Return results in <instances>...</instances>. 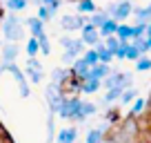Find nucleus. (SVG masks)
<instances>
[{
    "label": "nucleus",
    "instance_id": "nucleus-1",
    "mask_svg": "<svg viewBox=\"0 0 151 143\" xmlns=\"http://www.w3.org/2000/svg\"><path fill=\"white\" fill-rule=\"evenodd\" d=\"M136 139H138V123L131 116H127V121H122L118 130L109 136V143H136Z\"/></svg>",
    "mask_w": 151,
    "mask_h": 143
},
{
    "label": "nucleus",
    "instance_id": "nucleus-2",
    "mask_svg": "<svg viewBox=\"0 0 151 143\" xmlns=\"http://www.w3.org/2000/svg\"><path fill=\"white\" fill-rule=\"evenodd\" d=\"M2 34H5L7 43H18V40L24 36V25H22V20H20L16 14H9L5 20H2Z\"/></svg>",
    "mask_w": 151,
    "mask_h": 143
},
{
    "label": "nucleus",
    "instance_id": "nucleus-3",
    "mask_svg": "<svg viewBox=\"0 0 151 143\" xmlns=\"http://www.w3.org/2000/svg\"><path fill=\"white\" fill-rule=\"evenodd\" d=\"M58 116L71 119V121H85L80 116V98H78V96H65L60 110H58Z\"/></svg>",
    "mask_w": 151,
    "mask_h": 143
},
{
    "label": "nucleus",
    "instance_id": "nucleus-4",
    "mask_svg": "<svg viewBox=\"0 0 151 143\" xmlns=\"http://www.w3.org/2000/svg\"><path fill=\"white\" fill-rule=\"evenodd\" d=\"M45 98H47L49 114H58V110H60L62 101H65L62 87H58V85H53V83H49V85H47V90H45Z\"/></svg>",
    "mask_w": 151,
    "mask_h": 143
},
{
    "label": "nucleus",
    "instance_id": "nucleus-5",
    "mask_svg": "<svg viewBox=\"0 0 151 143\" xmlns=\"http://www.w3.org/2000/svg\"><path fill=\"white\" fill-rule=\"evenodd\" d=\"M102 85L107 90H113V87H131V74H127V72H111L102 81Z\"/></svg>",
    "mask_w": 151,
    "mask_h": 143
},
{
    "label": "nucleus",
    "instance_id": "nucleus-6",
    "mask_svg": "<svg viewBox=\"0 0 151 143\" xmlns=\"http://www.w3.org/2000/svg\"><path fill=\"white\" fill-rule=\"evenodd\" d=\"M2 69H9L11 72V76L16 78V83H18V87H20V96L27 98V96H29V85H27V78H24V72H20V67L16 65V63L2 65Z\"/></svg>",
    "mask_w": 151,
    "mask_h": 143
},
{
    "label": "nucleus",
    "instance_id": "nucleus-7",
    "mask_svg": "<svg viewBox=\"0 0 151 143\" xmlns=\"http://www.w3.org/2000/svg\"><path fill=\"white\" fill-rule=\"evenodd\" d=\"M24 78H29L31 83H42L45 74H42V65L38 58H27V72H24Z\"/></svg>",
    "mask_w": 151,
    "mask_h": 143
},
{
    "label": "nucleus",
    "instance_id": "nucleus-8",
    "mask_svg": "<svg viewBox=\"0 0 151 143\" xmlns=\"http://www.w3.org/2000/svg\"><path fill=\"white\" fill-rule=\"evenodd\" d=\"M131 11H133V5L129 2V0H118V2H116V11H113L111 20H116V23L127 20L129 16H131Z\"/></svg>",
    "mask_w": 151,
    "mask_h": 143
},
{
    "label": "nucleus",
    "instance_id": "nucleus-9",
    "mask_svg": "<svg viewBox=\"0 0 151 143\" xmlns=\"http://www.w3.org/2000/svg\"><path fill=\"white\" fill-rule=\"evenodd\" d=\"M85 23H87V18H82V16H65V18H60V25L65 31H78V29H82Z\"/></svg>",
    "mask_w": 151,
    "mask_h": 143
},
{
    "label": "nucleus",
    "instance_id": "nucleus-10",
    "mask_svg": "<svg viewBox=\"0 0 151 143\" xmlns=\"http://www.w3.org/2000/svg\"><path fill=\"white\" fill-rule=\"evenodd\" d=\"M80 31H82V45H93V47H96V45H98L100 43V36H98V29H96V27H91V25L89 23H85V25H82V29H80Z\"/></svg>",
    "mask_w": 151,
    "mask_h": 143
},
{
    "label": "nucleus",
    "instance_id": "nucleus-11",
    "mask_svg": "<svg viewBox=\"0 0 151 143\" xmlns=\"http://www.w3.org/2000/svg\"><path fill=\"white\" fill-rule=\"evenodd\" d=\"M109 74H111V67L104 65V63H98V65H93V67L89 69V78H93V81H100V83H102L104 78L109 76Z\"/></svg>",
    "mask_w": 151,
    "mask_h": 143
},
{
    "label": "nucleus",
    "instance_id": "nucleus-12",
    "mask_svg": "<svg viewBox=\"0 0 151 143\" xmlns=\"http://www.w3.org/2000/svg\"><path fill=\"white\" fill-rule=\"evenodd\" d=\"M16 58H18V45L16 43H5L2 45V65L16 63Z\"/></svg>",
    "mask_w": 151,
    "mask_h": 143
},
{
    "label": "nucleus",
    "instance_id": "nucleus-13",
    "mask_svg": "<svg viewBox=\"0 0 151 143\" xmlns=\"http://www.w3.org/2000/svg\"><path fill=\"white\" fill-rule=\"evenodd\" d=\"M76 139H78V130L76 128H65V130H60V132L56 134L53 143H73Z\"/></svg>",
    "mask_w": 151,
    "mask_h": 143
},
{
    "label": "nucleus",
    "instance_id": "nucleus-14",
    "mask_svg": "<svg viewBox=\"0 0 151 143\" xmlns=\"http://www.w3.org/2000/svg\"><path fill=\"white\" fill-rule=\"evenodd\" d=\"M60 45L67 49V52H71L73 56H80V54H82V40H73V38L62 36V38H60Z\"/></svg>",
    "mask_w": 151,
    "mask_h": 143
},
{
    "label": "nucleus",
    "instance_id": "nucleus-15",
    "mask_svg": "<svg viewBox=\"0 0 151 143\" xmlns=\"http://www.w3.org/2000/svg\"><path fill=\"white\" fill-rule=\"evenodd\" d=\"M22 25H27V27H29L31 38H40V36H45V27H42V23H40L38 18H27Z\"/></svg>",
    "mask_w": 151,
    "mask_h": 143
},
{
    "label": "nucleus",
    "instance_id": "nucleus-16",
    "mask_svg": "<svg viewBox=\"0 0 151 143\" xmlns=\"http://www.w3.org/2000/svg\"><path fill=\"white\" fill-rule=\"evenodd\" d=\"M69 76H71V74L65 69V67H56V69L51 72V83H53V85H58V87H62Z\"/></svg>",
    "mask_w": 151,
    "mask_h": 143
},
{
    "label": "nucleus",
    "instance_id": "nucleus-17",
    "mask_svg": "<svg viewBox=\"0 0 151 143\" xmlns=\"http://www.w3.org/2000/svg\"><path fill=\"white\" fill-rule=\"evenodd\" d=\"M131 34H133V27L131 25H118V29H116V38L120 40V43H129L131 40Z\"/></svg>",
    "mask_w": 151,
    "mask_h": 143
},
{
    "label": "nucleus",
    "instance_id": "nucleus-18",
    "mask_svg": "<svg viewBox=\"0 0 151 143\" xmlns=\"http://www.w3.org/2000/svg\"><path fill=\"white\" fill-rule=\"evenodd\" d=\"M116 29H118V23L109 18L107 23H104L102 27L98 29V36H100V40H102V38H109V36H113V34H116Z\"/></svg>",
    "mask_w": 151,
    "mask_h": 143
},
{
    "label": "nucleus",
    "instance_id": "nucleus-19",
    "mask_svg": "<svg viewBox=\"0 0 151 143\" xmlns=\"http://www.w3.org/2000/svg\"><path fill=\"white\" fill-rule=\"evenodd\" d=\"M93 52L98 54V63H104V65H109V63L113 61V56L109 54V49L104 47V43H102V40H100V43L93 47Z\"/></svg>",
    "mask_w": 151,
    "mask_h": 143
},
{
    "label": "nucleus",
    "instance_id": "nucleus-20",
    "mask_svg": "<svg viewBox=\"0 0 151 143\" xmlns=\"http://www.w3.org/2000/svg\"><path fill=\"white\" fill-rule=\"evenodd\" d=\"M107 20H109V16L104 14V11H93V14H91V18H87V23H89L91 27L100 29L104 23H107Z\"/></svg>",
    "mask_w": 151,
    "mask_h": 143
},
{
    "label": "nucleus",
    "instance_id": "nucleus-21",
    "mask_svg": "<svg viewBox=\"0 0 151 143\" xmlns=\"http://www.w3.org/2000/svg\"><path fill=\"white\" fill-rule=\"evenodd\" d=\"M138 98V90L136 87H127V90L122 92V94H120V105H129V103H133V101Z\"/></svg>",
    "mask_w": 151,
    "mask_h": 143
},
{
    "label": "nucleus",
    "instance_id": "nucleus-22",
    "mask_svg": "<svg viewBox=\"0 0 151 143\" xmlns=\"http://www.w3.org/2000/svg\"><path fill=\"white\" fill-rule=\"evenodd\" d=\"M145 105H147V101L138 96V98H136V101H133V103H131V110H129V116H131V119H136V116H140L142 112H145Z\"/></svg>",
    "mask_w": 151,
    "mask_h": 143
},
{
    "label": "nucleus",
    "instance_id": "nucleus-23",
    "mask_svg": "<svg viewBox=\"0 0 151 143\" xmlns=\"http://www.w3.org/2000/svg\"><path fill=\"white\" fill-rule=\"evenodd\" d=\"M100 85H102L100 81H93V78H87L85 83H80V92H85V94H93V92H98V90H100Z\"/></svg>",
    "mask_w": 151,
    "mask_h": 143
},
{
    "label": "nucleus",
    "instance_id": "nucleus-24",
    "mask_svg": "<svg viewBox=\"0 0 151 143\" xmlns=\"http://www.w3.org/2000/svg\"><path fill=\"white\" fill-rule=\"evenodd\" d=\"M107 141V136H104V130L96 128V130H89V134H87V143H104Z\"/></svg>",
    "mask_w": 151,
    "mask_h": 143
},
{
    "label": "nucleus",
    "instance_id": "nucleus-25",
    "mask_svg": "<svg viewBox=\"0 0 151 143\" xmlns=\"http://www.w3.org/2000/svg\"><path fill=\"white\" fill-rule=\"evenodd\" d=\"M98 112V105L96 103H89V101H80V116L82 119H87V116L96 114Z\"/></svg>",
    "mask_w": 151,
    "mask_h": 143
},
{
    "label": "nucleus",
    "instance_id": "nucleus-26",
    "mask_svg": "<svg viewBox=\"0 0 151 143\" xmlns=\"http://www.w3.org/2000/svg\"><path fill=\"white\" fill-rule=\"evenodd\" d=\"M53 14H56L53 9H49V7H42V5H38V16H36V18L40 20V23H47V20H51V18H53Z\"/></svg>",
    "mask_w": 151,
    "mask_h": 143
},
{
    "label": "nucleus",
    "instance_id": "nucleus-27",
    "mask_svg": "<svg viewBox=\"0 0 151 143\" xmlns=\"http://www.w3.org/2000/svg\"><path fill=\"white\" fill-rule=\"evenodd\" d=\"M27 5H29L27 0H7V9H9L11 14H16V11H22Z\"/></svg>",
    "mask_w": 151,
    "mask_h": 143
},
{
    "label": "nucleus",
    "instance_id": "nucleus-28",
    "mask_svg": "<svg viewBox=\"0 0 151 143\" xmlns=\"http://www.w3.org/2000/svg\"><path fill=\"white\" fill-rule=\"evenodd\" d=\"M78 11H80V14H93L96 11L93 0H80V2H78Z\"/></svg>",
    "mask_w": 151,
    "mask_h": 143
},
{
    "label": "nucleus",
    "instance_id": "nucleus-29",
    "mask_svg": "<svg viewBox=\"0 0 151 143\" xmlns=\"http://www.w3.org/2000/svg\"><path fill=\"white\" fill-rule=\"evenodd\" d=\"M53 119H56V114H49V119H47V143H53V139H56V128H53Z\"/></svg>",
    "mask_w": 151,
    "mask_h": 143
},
{
    "label": "nucleus",
    "instance_id": "nucleus-30",
    "mask_svg": "<svg viewBox=\"0 0 151 143\" xmlns=\"http://www.w3.org/2000/svg\"><path fill=\"white\" fill-rule=\"evenodd\" d=\"M85 56H82V61L87 63L89 67H93V65H98V54L93 52V49H87V52H82Z\"/></svg>",
    "mask_w": 151,
    "mask_h": 143
},
{
    "label": "nucleus",
    "instance_id": "nucleus-31",
    "mask_svg": "<svg viewBox=\"0 0 151 143\" xmlns=\"http://www.w3.org/2000/svg\"><path fill=\"white\" fill-rule=\"evenodd\" d=\"M38 52H40V47H38V40H36V38H29V40H27V54H29V58H36Z\"/></svg>",
    "mask_w": 151,
    "mask_h": 143
},
{
    "label": "nucleus",
    "instance_id": "nucleus-32",
    "mask_svg": "<svg viewBox=\"0 0 151 143\" xmlns=\"http://www.w3.org/2000/svg\"><path fill=\"white\" fill-rule=\"evenodd\" d=\"M104 47H107V49H109V54L113 56V54H116V49L120 47V40L116 38V36H109V38L104 40Z\"/></svg>",
    "mask_w": 151,
    "mask_h": 143
},
{
    "label": "nucleus",
    "instance_id": "nucleus-33",
    "mask_svg": "<svg viewBox=\"0 0 151 143\" xmlns=\"http://www.w3.org/2000/svg\"><path fill=\"white\" fill-rule=\"evenodd\" d=\"M147 69H151V58L140 56V58L136 61V72H147Z\"/></svg>",
    "mask_w": 151,
    "mask_h": 143
},
{
    "label": "nucleus",
    "instance_id": "nucleus-34",
    "mask_svg": "<svg viewBox=\"0 0 151 143\" xmlns=\"http://www.w3.org/2000/svg\"><path fill=\"white\" fill-rule=\"evenodd\" d=\"M129 45H133V47H136L138 52L142 54V56H145V54L149 52V47H147V40H145V38H133V40H131Z\"/></svg>",
    "mask_w": 151,
    "mask_h": 143
},
{
    "label": "nucleus",
    "instance_id": "nucleus-35",
    "mask_svg": "<svg viewBox=\"0 0 151 143\" xmlns=\"http://www.w3.org/2000/svg\"><path fill=\"white\" fill-rule=\"evenodd\" d=\"M140 56H142V54L138 52V49L133 47V45H127V54H124V58H129V61H133V63H136Z\"/></svg>",
    "mask_w": 151,
    "mask_h": 143
},
{
    "label": "nucleus",
    "instance_id": "nucleus-36",
    "mask_svg": "<svg viewBox=\"0 0 151 143\" xmlns=\"http://www.w3.org/2000/svg\"><path fill=\"white\" fill-rule=\"evenodd\" d=\"M76 58H78V56H73L71 52H67V49H65V54L60 56V61H62V65H73Z\"/></svg>",
    "mask_w": 151,
    "mask_h": 143
},
{
    "label": "nucleus",
    "instance_id": "nucleus-37",
    "mask_svg": "<svg viewBox=\"0 0 151 143\" xmlns=\"http://www.w3.org/2000/svg\"><path fill=\"white\" fill-rule=\"evenodd\" d=\"M127 45H129V43H120V47L116 49L113 58H118V61H122V58H124V54H127Z\"/></svg>",
    "mask_w": 151,
    "mask_h": 143
},
{
    "label": "nucleus",
    "instance_id": "nucleus-38",
    "mask_svg": "<svg viewBox=\"0 0 151 143\" xmlns=\"http://www.w3.org/2000/svg\"><path fill=\"white\" fill-rule=\"evenodd\" d=\"M40 5H42V7H49V9H53V11H58L60 0H40Z\"/></svg>",
    "mask_w": 151,
    "mask_h": 143
},
{
    "label": "nucleus",
    "instance_id": "nucleus-39",
    "mask_svg": "<svg viewBox=\"0 0 151 143\" xmlns=\"http://www.w3.org/2000/svg\"><path fill=\"white\" fill-rule=\"evenodd\" d=\"M145 40H147V47L151 49V23L145 27Z\"/></svg>",
    "mask_w": 151,
    "mask_h": 143
},
{
    "label": "nucleus",
    "instance_id": "nucleus-40",
    "mask_svg": "<svg viewBox=\"0 0 151 143\" xmlns=\"http://www.w3.org/2000/svg\"><path fill=\"white\" fill-rule=\"evenodd\" d=\"M145 107H149V110H151V96H149V101H147V105H145Z\"/></svg>",
    "mask_w": 151,
    "mask_h": 143
},
{
    "label": "nucleus",
    "instance_id": "nucleus-41",
    "mask_svg": "<svg viewBox=\"0 0 151 143\" xmlns=\"http://www.w3.org/2000/svg\"><path fill=\"white\" fill-rule=\"evenodd\" d=\"M27 2H33V5H40V0H27Z\"/></svg>",
    "mask_w": 151,
    "mask_h": 143
},
{
    "label": "nucleus",
    "instance_id": "nucleus-42",
    "mask_svg": "<svg viewBox=\"0 0 151 143\" xmlns=\"http://www.w3.org/2000/svg\"><path fill=\"white\" fill-rule=\"evenodd\" d=\"M0 18H2V2H0Z\"/></svg>",
    "mask_w": 151,
    "mask_h": 143
},
{
    "label": "nucleus",
    "instance_id": "nucleus-43",
    "mask_svg": "<svg viewBox=\"0 0 151 143\" xmlns=\"http://www.w3.org/2000/svg\"><path fill=\"white\" fill-rule=\"evenodd\" d=\"M0 74H2V67H0Z\"/></svg>",
    "mask_w": 151,
    "mask_h": 143
}]
</instances>
